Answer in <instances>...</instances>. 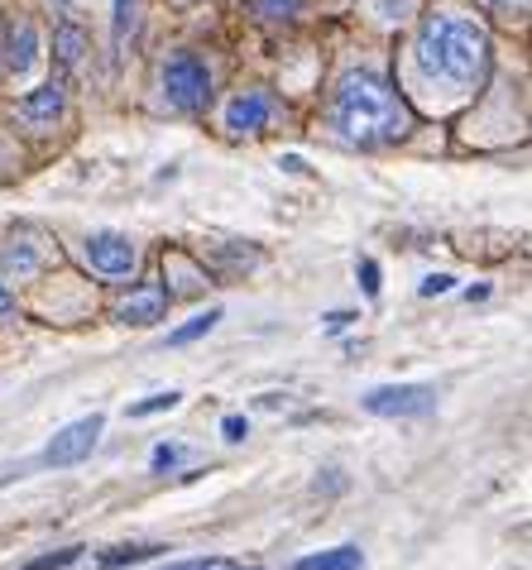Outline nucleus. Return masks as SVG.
I'll list each match as a JSON object with an SVG mask.
<instances>
[{"instance_id":"f257e3e1","label":"nucleus","mask_w":532,"mask_h":570,"mask_svg":"<svg viewBox=\"0 0 532 570\" xmlns=\"http://www.w3.org/2000/svg\"><path fill=\"white\" fill-rule=\"evenodd\" d=\"M413 62L422 77L446 87H475L484 68H490V35L475 20H461V14H427L417 29L413 43Z\"/></svg>"},{"instance_id":"f03ea898","label":"nucleus","mask_w":532,"mask_h":570,"mask_svg":"<svg viewBox=\"0 0 532 570\" xmlns=\"http://www.w3.org/2000/svg\"><path fill=\"white\" fill-rule=\"evenodd\" d=\"M332 116H336V130L355 139V145H388V139H403L408 135V106L398 101V91L384 82L380 72H346L336 87V101H332Z\"/></svg>"},{"instance_id":"7ed1b4c3","label":"nucleus","mask_w":532,"mask_h":570,"mask_svg":"<svg viewBox=\"0 0 532 570\" xmlns=\"http://www.w3.org/2000/svg\"><path fill=\"white\" fill-rule=\"evenodd\" d=\"M164 101L183 110V116H193V110H201L211 101V72L207 62H197L193 53H178L164 62Z\"/></svg>"},{"instance_id":"20e7f679","label":"nucleus","mask_w":532,"mask_h":570,"mask_svg":"<svg viewBox=\"0 0 532 570\" xmlns=\"http://www.w3.org/2000/svg\"><path fill=\"white\" fill-rule=\"evenodd\" d=\"M101 426H106V417H101V413H91V417H82V422L62 426V432H53V441L43 446V465L62 470V465L87 461V455L97 451V441H101Z\"/></svg>"},{"instance_id":"39448f33","label":"nucleus","mask_w":532,"mask_h":570,"mask_svg":"<svg viewBox=\"0 0 532 570\" xmlns=\"http://www.w3.org/2000/svg\"><path fill=\"white\" fill-rule=\"evenodd\" d=\"M87 264L97 268L106 283H125L135 274V264H139V249H135L130 235L101 230V235H91V240H87Z\"/></svg>"},{"instance_id":"423d86ee","label":"nucleus","mask_w":532,"mask_h":570,"mask_svg":"<svg viewBox=\"0 0 532 570\" xmlns=\"http://www.w3.org/2000/svg\"><path fill=\"white\" fill-rule=\"evenodd\" d=\"M436 407V393L422 384H388L365 393V413L374 417H427Z\"/></svg>"},{"instance_id":"0eeeda50","label":"nucleus","mask_w":532,"mask_h":570,"mask_svg":"<svg viewBox=\"0 0 532 570\" xmlns=\"http://www.w3.org/2000/svg\"><path fill=\"white\" fill-rule=\"evenodd\" d=\"M62 116V82H49L29 97L14 101V120L29 125V130H49V125Z\"/></svg>"},{"instance_id":"6e6552de","label":"nucleus","mask_w":532,"mask_h":570,"mask_svg":"<svg viewBox=\"0 0 532 570\" xmlns=\"http://www.w3.org/2000/svg\"><path fill=\"white\" fill-rule=\"evenodd\" d=\"M269 97L264 91H240V97H230L226 101V130L230 135H255L269 125Z\"/></svg>"},{"instance_id":"1a4fd4ad","label":"nucleus","mask_w":532,"mask_h":570,"mask_svg":"<svg viewBox=\"0 0 532 570\" xmlns=\"http://www.w3.org/2000/svg\"><path fill=\"white\" fill-rule=\"evenodd\" d=\"M49 264V245H39L35 235H10L6 245V274L10 278H35Z\"/></svg>"},{"instance_id":"9d476101","label":"nucleus","mask_w":532,"mask_h":570,"mask_svg":"<svg viewBox=\"0 0 532 570\" xmlns=\"http://www.w3.org/2000/svg\"><path fill=\"white\" fill-rule=\"evenodd\" d=\"M164 312H168V293L164 288H135L116 307V316H120V322H130V326H154Z\"/></svg>"},{"instance_id":"9b49d317","label":"nucleus","mask_w":532,"mask_h":570,"mask_svg":"<svg viewBox=\"0 0 532 570\" xmlns=\"http://www.w3.org/2000/svg\"><path fill=\"white\" fill-rule=\"evenodd\" d=\"M6 62H10V77H29L39 62V29L20 20L10 29V43H6Z\"/></svg>"},{"instance_id":"f8f14e48","label":"nucleus","mask_w":532,"mask_h":570,"mask_svg":"<svg viewBox=\"0 0 532 570\" xmlns=\"http://www.w3.org/2000/svg\"><path fill=\"white\" fill-rule=\"evenodd\" d=\"M293 570H365V557H359V547H332L317 557H303Z\"/></svg>"},{"instance_id":"ddd939ff","label":"nucleus","mask_w":532,"mask_h":570,"mask_svg":"<svg viewBox=\"0 0 532 570\" xmlns=\"http://www.w3.org/2000/svg\"><path fill=\"white\" fill-rule=\"evenodd\" d=\"M82 53H87V35H82L77 24H62L58 35H53V58H58V68L72 72L77 62H82Z\"/></svg>"},{"instance_id":"4468645a","label":"nucleus","mask_w":532,"mask_h":570,"mask_svg":"<svg viewBox=\"0 0 532 570\" xmlns=\"http://www.w3.org/2000/svg\"><path fill=\"white\" fill-rule=\"evenodd\" d=\"M168 547H159V542H145V547H116V551H106L101 557V566L106 570H120V566H135V561H149V557H164Z\"/></svg>"},{"instance_id":"2eb2a0df","label":"nucleus","mask_w":532,"mask_h":570,"mask_svg":"<svg viewBox=\"0 0 532 570\" xmlns=\"http://www.w3.org/2000/svg\"><path fill=\"white\" fill-rule=\"evenodd\" d=\"M221 307H207V312H201V316H193V322H187V326H178L174 331V336H168V345H187V341H197V336H207V331L216 326V322H221Z\"/></svg>"},{"instance_id":"dca6fc26","label":"nucleus","mask_w":532,"mask_h":570,"mask_svg":"<svg viewBox=\"0 0 532 570\" xmlns=\"http://www.w3.org/2000/svg\"><path fill=\"white\" fill-rule=\"evenodd\" d=\"M183 403V393H154V399H145V403H130V417H154V413H168V407H178Z\"/></svg>"},{"instance_id":"f3484780","label":"nucleus","mask_w":532,"mask_h":570,"mask_svg":"<svg viewBox=\"0 0 532 570\" xmlns=\"http://www.w3.org/2000/svg\"><path fill=\"white\" fill-rule=\"evenodd\" d=\"M72 561H82V547H62V551H49V557H35V561L20 566V570H62V566H72Z\"/></svg>"},{"instance_id":"a211bd4d","label":"nucleus","mask_w":532,"mask_h":570,"mask_svg":"<svg viewBox=\"0 0 532 570\" xmlns=\"http://www.w3.org/2000/svg\"><path fill=\"white\" fill-rule=\"evenodd\" d=\"M183 461V446H178V441H159V446H154V461H149V470L154 474H168V470H174Z\"/></svg>"},{"instance_id":"6ab92c4d","label":"nucleus","mask_w":532,"mask_h":570,"mask_svg":"<svg viewBox=\"0 0 532 570\" xmlns=\"http://www.w3.org/2000/svg\"><path fill=\"white\" fill-rule=\"evenodd\" d=\"M255 10L264 20H293V14L303 10V0H255Z\"/></svg>"},{"instance_id":"aec40b11","label":"nucleus","mask_w":532,"mask_h":570,"mask_svg":"<svg viewBox=\"0 0 532 570\" xmlns=\"http://www.w3.org/2000/svg\"><path fill=\"white\" fill-rule=\"evenodd\" d=\"M221 436L230 441V446H236V441L249 436V422H245V417H226V422H221Z\"/></svg>"},{"instance_id":"412c9836","label":"nucleus","mask_w":532,"mask_h":570,"mask_svg":"<svg viewBox=\"0 0 532 570\" xmlns=\"http://www.w3.org/2000/svg\"><path fill=\"white\" fill-rule=\"evenodd\" d=\"M359 283H365V293H370V297L380 293V264H374V259L359 264Z\"/></svg>"},{"instance_id":"4be33fe9","label":"nucleus","mask_w":532,"mask_h":570,"mask_svg":"<svg viewBox=\"0 0 532 570\" xmlns=\"http://www.w3.org/2000/svg\"><path fill=\"white\" fill-rule=\"evenodd\" d=\"M451 288V274H432L427 283H422V297H436V293H446Z\"/></svg>"},{"instance_id":"5701e85b","label":"nucleus","mask_w":532,"mask_h":570,"mask_svg":"<svg viewBox=\"0 0 532 570\" xmlns=\"http://www.w3.org/2000/svg\"><path fill=\"white\" fill-rule=\"evenodd\" d=\"M125 24H130V0H116V43L125 39Z\"/></svg>"},{"instance_id":"b1692460","label":"nucleus","mask_w":532,"mask_h":570,"mask_svg":"<svg viewBox=\"0 0 532 570\" xmlns=\"http://www.w3.org/2000/svg\"><path fill=\"white\" fill-rule=\"evenodd\" d=\"M14 303H10V288H6V278H0V316H6Z\"/></svg>"},{"instance_id":"393cba45","label":"nucleus","mask_w":532,"mask_h":570,"mask_svg":"<svg viewBox=\"0 0 532 570\" xmlns=\"http://www.w3.org/2000/svg\"><path fill=\"white\" fill-rule=\"evenodd\" d=\"M490 6H509V0H490Z\"/></svg>"}]
</instances>
